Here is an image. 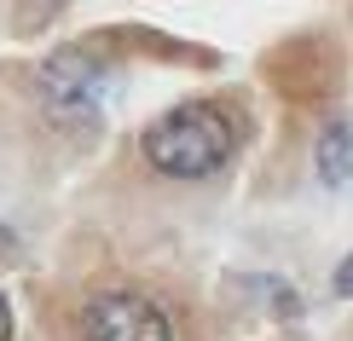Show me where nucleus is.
<instances>
[{
    "label": "nucleus",
    "mask_w": 353,
    "mask_h": 341,
    "mask_svg": "<svg viewBox=\"0 0 353 341\" xmlns=\"http://www.w3.org/2000/svg\"><path fill=\"white\" fill-rule=\"evenodd\" d=\"M238 151V127L214 99H185L139 133V156L163 180H209Z\"/></svg>",
    "instance_id": "nucleus-1"
},
{
    "label": "nucleus",
    "mask_w": 353,
    "mask_h": 341,
    "mask_svg": "<svg viewBox=\"0 0 353 341\" xmlns=\"http://www.w3.org/2000/svg\"><path fill=\"white\" fill-rule=\"evenodd\" d=\"M110 81H116V70H110V58H99L93 47H58L47 64H41V105H47L58 122H93L99 110H105V99H110Z\"/></svg>",
    "instance_id": "nucleus-2"
},
{
    "label": "nucleus",
    "mask_w": 353,
    "mask_h": 341,
    "mask_svg": "<svg viewBox=\"0 0 353 341\" xmlns=\"http://www.w3.org/2000/svg\"><path fill=\"white\" fill-rule=\"evenodd\" d=\"M81 341H174L168 313L139 289H105L81 313Z\"/></svg>",
    "instance_id": "nucleus-3"
},
{
    "label": "nucleus",
    "mask_w": 353,
    "mask_h": 341,
    "mask_svg": "<svg viewBox=\"0 0 353 341\" xmlns=\"http://www.w3.org/2000/svg\"><path fill=\"white\" fill-rule=\"evenodd\" d=\"M313 162H319V180L325 185H347L353 180V122L347 116H330V122L319 127Z\"/></svg>",
    "instance_id": "nucleus-4"
},
{
    "label": "nucleus",
    "mask_w": 353,
    "mask_h": 341,
    "mask_svg": "<svg viewBox=\"0 0 353 341\" xmlns=\"http://www.w3.org/2000/svg\"><path fill=\"white\" fill-rule=\"evenodd\" d=\"M330 289H336V295H347V301H353V255H347L342 266H336V278H330Z\"/></svg>",
    "instance_id": "nucleus-5"
},
{
    "label": "nucleus",
    "mask_w": 353,
    "mask_h": 341,
    "mask_svg": "<svg viewBox=\"0 0 353 341\" xmlns=\"http://www.w3.org/2000/svg\"><path fill=\"white\" fill-rule=\"evenodd\" d=\"M0 341H12V301H6V289H0Z\"/></svg>",
    "instance_id": "nucleus-6"
}]
</instances>
